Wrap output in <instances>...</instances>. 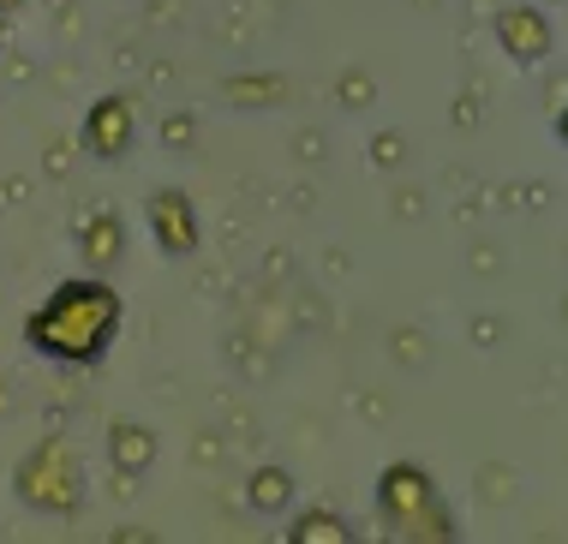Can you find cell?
I'll list each match as a JSON object with an SVG mask.
<instances>
[{
    "instance_id": "cell-12",
    "label": "cell",
    "mask_w": 568,
    "mask_h": 544,
    "mask_svg": "<svg viewBox=\"0 0 568 544\" xmlns=\"http://www.w3.org/2000/svg\"><path fill=\"white\" fill-rule=\"evenodd\" d=\"M342 102H372V84H365V78H347V84H342Z\"/></svg>"
},
{
    "instance_id": "cell-8",
    "label": "cell",
    "mask_w": 568,
    "mask_h": 544,
    "mask_svg": "<svg viewBox=\"0 0 568 544\" xmlns=\"http://www.w3.org/2000/svg\"><path fill=\"white\" fill-rule=\"evenodd\" d=\"M109 455H114L120 473H144V466L156 461V437H150L144 425H132V419H120L109 431Z\"/></svg>"
},
{
    "instance_id": "cell-11",
    "label": "cell",
    "mask_w": 568,
    "mask_h": 544,
    "mask_svg": "<svg viewBox=\"0 0 568 544\" xmlns=\"http://www.w3.org/2000/svg\"><path fill=\"white\" fill-rule=\"evenodd\" d=\"M222 97H227V102H240V108H257V102H282V97H287V84H282V78H227Z\"/></svg>"
},
{
    "instance_id": "cell-4",
    "label": "cell",
    "mask_w": 568,
    "mask_h": 544,
    "mask_svg": "<svg viewBox=\"0 0 568 544\" xmlns=\"http://www.w3.org/2000/svg\"><path fill=\"white\" fill-rule=\"evenodd\" d=\"M150 233H156V245L168 258H192L197 240H204V228H197V210L192 198L180 192V185H162V192H150Z\"/></svg>"
},
{
    "instance_id": "cell-6",
    "label": "cell",
    "mask_w": 568,
    "mask_h": 544,
    "mask_svg": "<svg viewBox=\"0 0 568 544\" xmlns=\"http://www.w3.org/2000/svg\"><path fill=\"white\" fill-rule=\"evenodd\" d=\"M497 42H503V54H515L520 67H532V60L550 54V42H557V24H550L539 7H509V12L497 19Z\"/></svg>"
},
{
    "instance_id": "cell-5",
    "label": "cell",
    "mask_w": 568,
    "mask_h": 544,
    "mask_svg": "<svg viewBox=\"0 0 568 544\" xmlns=\"http://www.w3.org/2000/svg\"><path fill=\"white\" fill-rule=\"evenodd\" d=\"M132 132H138V114L126 97H97L84 114V150L102 155V162H114V155L132 150Z\"/></svg>"
},
{
    "instance_id": "cell-10",
    "label": "cell",
    "mask_w": 568,
    "mask_h": 544,
    "mask_svg": "<svg viewBox=\"0 0 568 544\" xmlns=\"http://www.w3.org/2000/svg\"><path fill=\"white\" fill-rule=\"evenodd\" d=\"M287 538H294V544H347L353 521H342L335 508H305V515L287 521Z\"/></svg>"
},
{
    "instance_id": "cell-3",
    "label": "cell",
    "mask_w": 568,
    "mask_h": 544,
    "mask_svg": "<svg viewBox=\"0 0 568 544\" xmlns=\"http://www.w3.org/2000/svg\"><path fill=\"white\" fill-rule=\"evenodd\" d=\"M12 491H19L24 508L37 515H72L84 503V466L60 437H42L12 473Z\"/></svg>"
},
{
    "instance_id": "cell-1",
    "label": "cell",
    "mask_w": 568,
    "mask_h": 544,
    "mask_svg": "<svg viewBox=\"0 0 568 544\" xmlns=\"http://www.w3.org/2000/svg\"><path fill=\"white\" fill-rule=\"evenodd\" d=\"M120 311L126 305H120V293L102 275H79V282H60L49 300L30 311L24 335H30V347L60 365H97L120 330Z\"/></svg>"
},
{
    "instance_id": "cell-2",
    "label": "cell",
    "mask_w": 568,
    "mask_h": 544,
    "mask_svg": "<svg viewBox=\"0 0 568 544\" xmlns=\"http://www.w3.org/2000/svg\"><path fill=\"white\" fill-rule=\"evenodd\" d=\"M377 515L389 538H455V521L443 508L432 473L413 461H395L377 473Z\"/></svg>"
},
{
    "instance_id": "cell-9",
    "label": "cell",
    "mask_w": 568,
    "mask_h": 544,
    "mask_svg": "<svg viewBox=\"0 0 568 544\" xmlns=\"http://www.w3.org/2000/svg\"><path fill=\"white\" fill-rule=\"evenodd\" d=\"M245 503H252L257 515H282V508L294 503V478H287V466H257V473L245 478Z\"/></svg>"
},
{
    "instance_id": "cell-14",
    "label": "cell",
    "mask_w": 568,
    "mask_h": 544,
    "mask_svg": "<svg viewBox=\"0 0 568 544\" xmlns=\"http://www.w3.org/2000/svg\"><path fill=\"white\" fill-rule=\"evenodd\" d=\"M24 7V0H0V19H7V12H19Z\"/></svg>"
},
{
    "instance_id": "cell-7",
    "label": "cell",
    "mask_w": 568,
    "mask_h": 544,
    "mask_svg": "<svg viewBox=\"0 0 568 544\" xmlns=\"http://www.w3.org/2000/svg\"><path fill=\"white\" fill-rule=\"evenodd\" d=\"M79 252H84L90 270H114V263L126 258V228H120V215H114V210L84 215V228H79Z\"/></svg>"
},
{
    "instance_id": "cell-13",
    "label": "cell",
    "mask_w": 568,
    "mask_h": 544,
    "mask_svg": "<svg viewBox=\"0 0 568 544\" xmlns=\"http://www.w3.org/2000/svg\"><path fill=\"white\" fill-rule=\"evenodd\" d=\"M162 138H168V144H186V138H192V127H186V120H168V127H162Z\"/></svg>"
}]
</instances>
